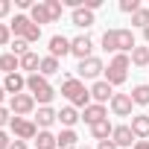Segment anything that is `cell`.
Listing matches in <instances>:
<instances>
[{
    "label": "cell",
    "instance_id": "484cf974",
    "mask_svg": "<svg viewBox=\"0 0 149 149\" xmlns=\"http://www.w3.org/2000/svg\"><path fill=\"white\" fill-rule=\"evenodd\" d=\"M58 67H61V64H58V58H53V56H44V58H41V70H38V73L47 79V76H56V73H58Z\"/></svg>",
    "mask_w": 149,
    "mask_h": 149
},
{
    "label": "cell",
    "instance_id": "d4e9b609",
    "mask_svg": "<svg viewBox=\"0 0 149 149\" xmlns=\"http://www.w3.org/2000/svg\"><path fill=\"white\" fill-rule=\"evenodd\" d=\"M111 132H114V126H111V123H108V117H105V120H100V123H94V126H91V134H94V137H97V140H108V137H111Z\"/></svg>",
    "mask_w": 149,
    "mask_h": 149
},
{
    "label": "cell",
    "instance_id": "e0dca14e",
    "mask_svg": "<svg viewBox=\"0 0 149 149\" xmlns=\"http://www.w3.org/2000/svg\"><path fill=\"white\" fill-rule=\"evenodd\" d=\"M24 88H26V76H21V73H12V76H6V79H3V91H6V94H12V97L24 94Z\"/></svg>",
    "mask_w": 149,
    "mask_h": 149
},
{
    "label": "cell",
    "instance_id": "ffe728a7",
    "mask_svg": "<svg viewBox=\"0 0 149 149\" xmlns=\"http://www.w3.org/2000/svg\"><path fill=\"white\" fill-rule=\"evenodd\" d=\"M82 120V114L76 111V108H73V105H64L61 111H58V123L64 126V129H73V126H76Z\"/></svg>",
    "mask_w": 149,
    "mask_h": 149
},
{
    "label": "cell",
    "instance_id": "7402d4cb",
    "mask_svg": "<svg viewBox=\"0 0 149 149\" xmlns=\"http://www.w3.org/2000/svg\"><path fill=\"white\" fill-rule=\"evenodd\" d=\"M29 18H32V24H53V18H50V9H47V3H35L32 9H29Z\"/></svg>",
    "mask_w": 149,
    "mask_h": 149
},
{
    "label": "cell",
    "instance_id": "8d00e7d4",
    "mask_svg": "<svg viewBox=\"0 0 149 149\" xmlns=\"http://www.w3.org/2000/svg\"><path fill=\"white\" fill-rule=\"evenodd\" d=\"M12 12V3H9V0H0V18H6Z\"/></svg>",
    "mask_w": 149,
    "mask_h": 149
},
{
    "label": "cell",
    "instance_id": "83f0119b",
    "mask_svg": "<svg viewBox=\"0 0 149 149\" xmlns=\"http://www.w3.org/2000/svg\"><path fill=\"white\" fill-rule=\"evenodd\" d=\"M132 102L134 105H149V85H134L132 88Z\"/></svg>",
    "mask_w": 149,
    "mask_h": 149
},
{
    "label": "cell",
    "instance_id": "f1b7e54d",
    "mask_svg": "<svg viewBox=\"0 0 149 149\" xmlns=\"http://www.w3.org/2000/svg\"><path fill=\"white\" fill-rule=\"evenodd\" d=\"M132 26H140V29L149 26V9H146V6H140V9L132 15Z\"/></svg>",
    "mask_w": 149,
    "mask_h": 149
},
{
    "label": "cell",
    "instance_id": "52a82bcc",
    "mask_svg": "<svg viewBox=\"0 0 149 149\" xmlns=\"http://www.w3.org/2000/svg\"><path fill=\"white\" fill-rule=\"evenodd\" d=\"M9 111H12L15 117L32 114V111H35V97H32V94H18V97H12V100H9Z\"/></svg>",
    "mask_w": 149,
    "mask_h": 149
},
{
    "label": "cell",
    "instance_id": "8992f818",
    "mask_svg": "<svg viewBox=\"0 0 149 149\" xmlns=\"http://www.w3.org/2000/svg\"><path fill=\"white\" fill-rule=\"evenodd\" d=\"M9 129H12L15 140H35V134H38V126H35V120L15 117V114H12V123H9Z\"/></svg>",
    "mask_w": 149,
    "mask_h": 149
},
{
    "label": "cell",
    "instance_id": "60d3db41",
    "mask_svg": "<svg viewBox=\"0 0 149 149\" xmlns=\"http://www.w3.org/2000/svg\"><path fill=\"white\" fill-rule=\"evenodd\" d=\"M143 38H146V44H149V26H146V29H143Z\"/></svg>",
    "mask_w": 149,
    "mask_h": 149
},
{
    "label": "cell",
    "instance_id": "4316f807",
    "mask_svg": "<svg viewBox=\"0 0 149 149\" xmlns=\"http://www.w3.org/2000/svg\"><path fill=\"white\" fill-rule=\"evenodd\" d=\"M129 58H132L134 67H149V47H134Z\"/></svg>",
    "mask_w": 149,
    "mask_h": 149
},
{
    "label": "cell",
    "instance_id": "cb8c5ba5",
    "mask_svg": "<svg viewBox=\"0 0 149 149\" xmlns=\"http://www.w3.org/2000/svg\"><path fill=\"white\" fill-rule=\"evenodd\" d=\"M21 70H29V76L32 73H38L41 70V58H38V53H26V56H21Z\"/></svg>",
    "mask_w": 149,
    "mask_h": 149
},
{
    "label": "cell",
    "instance_id": "74e56055",
    "mask_svg": "<svg viewBox=\"0 0 149 149\" xmlns=\"http://www.w3.org/2000/svg\"><path fill=\"white\" fill-rule=\"evenodd\" d=\"M15 3H18V9H32V6H35L32 0H15Z\"/></svg>",
    "mask_w": 149,
    "mask_h": 149
},
{
    "label": "cell",
    "instance_id": "7c38bea8",
    "mask_svg": "<svg viewBox=\"0 0 149 149\" xmlns=\"http://www.w3.org/2000/svg\"><path fill=\"white\" fill-rule=\"evenodd\" d=\"M111 140H114L117 146H134V143H137V137H134L132 126H114V132H111Z\"/></svg>",
    "mask_w": 149,
    "mask_h": 149
},
{
    "label": "cell",
    "instance_id": "f546056e",
    "mask_svg": "<svg viewBox=\"0 0 149 149\" xmlns=\"http://www.w3.org/2000/svg\"><path fill=\"white\" fill-rule=\"evenodd\" d=\"M44 3H47V9H50V18H53V24L61 18V12H64V6L58 3V0H44Z\"/></svg>",
    "mask_w": 149,
    "mask_h": 149
},
{
    "label": "cell",
    "instance_id": "f35d334b",
    "mask_svg": "<svg viewBox=\"0 0 149 149\" xmlns=\"http://www.w3.org/2000/svg\"><path fill=\"white\" fill-rule=\"evenodd\" d=\"M9 149H29V146H26V140H12Z\"/></svg>",
    "mask_w": 149,
    "mask_h": 149
},
{
    "label": "cell",
    "instance_id": "1f68e13d",
    "mask_svg": "<svg viewBox=\"0 0 149 149\" xmlns=\"http://www.w3.org/2000/svg\"><path fill=\"white\" fill-rule=\"evenodd\" d=\"M140 9V0H120V12H126V15H134Z\"/></svg>",
    "mask_w": 149,
    "mask_h": 149
},
{
    "label": "cell",
    "instance_id": "8fae6325",
    "mask_svg": "<svg viewBox=\"0 0 149 149\" xmlns=\"http://www.w3.org/2000/svg\"><path fill=\"white\" fill-rule=\"evenodd\" d=\"M111 97H114V88H111L105 79H97V82L91 85V100H94V102L105 105V102H111Z\"/></svg>",
    "mask_w": 149,
    "mask_h": 149
},
{
    "label": "cell",
    "instance_id": "44dd1931",
    "mask_svg": "<svg viewBox=\"0 0 149 149\" xmlns=\"http://www.w3.org/2000/svg\"><path fill=\"white\" fill-rule=\"evenodd\" d=\"M56 140H58V149H79V146H76L79 137H76L73 129H61V132L56 134Z\"/></svg>",
    "mask_w": 149,
    "mask_h": 149
},
{
    "label": "cell",
    "instance_id": "3957f363",
    "mask_svg": "<svg viewBox=\"0 0 149 149\" xmlns=\"http://www.w3.org/2000/svg\"><path fill=\"white\" fill-rule=\"evenodd\" d=\"M129 67H132L129 53H117V56L108 61V67H105V82H108L111 88L123 85V82H126V76H129Z\"/></svg>",
    "mask_w": 149,
    "mask_h": 149
},
{
    "label": "cell",
    "instance_id": "5b68a950",
    "mask_svg": "<svg viewBox=\"0 0 149 149\" xmlns=\"http://www.w3.org/2000/svg\"><path fill=\"white\" fill-rule=\"evenodd\" d=\"M26 91L35 97V102H41V105H50L53 102V97H56V88L41 76V73H32V76H26Z\"/></svg>",
    "mask_w": 149,
    "mask_h": 149
},
{
    "label": "cell",
    "instance_id": "836d02e7",
    "mask_svg": "<svg viewBox=\"0 0 149 149\" xmlns=\"http://www.w3.org/2000/svg\"><path fill=\"white\" fill-rule=\"evenodd\" d=\"M6 123H12V111H9V108H3V105H0V129H3Z\"/></svg>",
    "mask_w": 149,
    "mask_h": 149
},
{
    "label": "cell",
    "instance_id": "7bdbcfd3",
    "mask_svg": "<svg viewBox=\"0 0 149 149\" xmlns=\"http://www.w3.org/2000/svg\"><path fill=\"white\" fill-rule=\"evenodd\" d=\"M79 149H91V146H79Z\"/></svg>",
    "mask_w": 149,
    "mask_h": 149
},
{
    "label": "cell",
    "instance_id": "6da1fadb",
    "mask_svg": "<svg viewBox=\"0 0 149 149\" xmlns=\"http://www.w3.org/2000/svg\"><path fill=\"white\" fill-rule=\"evenodd\" d=\"M137 47V41H134V32L132 29H105L102 32V50L105 53H129L132 56V50Z\"/></svg>",
    "mask_w": 149,
    "mask_h": 149
},
{
    "label": "cell",
    "instance_id": "e575fe53",
    "mask_svg": "<svg viewBox=\"0 0 149 149\" xmlns=\"http://www.w3.org/2000/svg\"><path fill=\"white\" fill-rule=\"evenodd\" d=\"M9 146H12V137H9L3 129H0V149H9Z\"/></svg>",
    "mask_w": 149,
    "mask_h": 149
},
{
    "label": "cell",
    "instance_id": "4dcf8cb0",
    "mask_svg": "<svg viewBox=\"0 0 149 149\" xmlns=\"http://www.w3.org/2000/svg\"><path fill=\"white\" fill-rule=\"evenodd\" d=\"M12 53H15L18 58H21V56H26V53H29V41H24V38H15V41H12Z\"/></svg>",
    "mask_w": 149,
    "mask_h": 149
},
{
    "label": "cell",
    "instance_id": "2e32d148",
    "mask_svg": "<svg viewBox=\"0 0 149 149\" xmlns=\"http://www.w3.org/2000/svg\"><path fill=\"white\" fill-rule=\"evenodd\" d=\"M70 21H73V26H79V29H88V26H94L97 21H94V12L91 9H73L70 12Z\"/></svg>",
    "mask_w": 149,
    "mask_h": 149
},
{
    "label": "cell",
    "instance_id": "277c9868",
    "mask_svg": "<svg viewBox=\"0 0 149 149\" xmlns=\"http://www.w3.org/2000/svg\"><path fill=\"white\" fill-rule=\"evenodd\" d=\"M9 29L15 32V38H24V41H29V44H35V41L41 38V26L32 24L29 15H15V18L9 21Z\"/></svg>",
    "mask_w": 149,
    "mask_h": 149
},
{
    "label": "cell",
    "instance_id": "4fadbf2b",
    "mask_svg": "<svg viewBox=\"0 0 149 149\" xmlns=\"http://www.w3.org/2000/svg\"><path fill=\"white\" fill-rule=\"evenodd\" d=\"M50 56H53V58H64V56H70V38H64V35H53V38H50Z\"/></svg>",
    "mask_w": 149,
    "mask_h": 149
},
{
    "label": "cell",
    "instance_id": "9a60e30c",
    "mask_svg": "<svg viewBox=\"0 0 149 149\" xmlns=\"http://www.w3.org/2000/svg\"><path fill=\"white\" fill-rule=\"evenodd\" d=\"M129 126H132L137 140H149V114H134Z\"/></svg>",
    "mask_w": 149,
    "mask_h": 149
},
{
    "label": "cell",
    "instance_id": "7a4b0ae2",
    "mask_svg": "<svg viewBox=\"0 0 149 149\" xmlns=\"http://www.w3.org/2000/svg\"><path fill=\"white\" fill-rule=\"evenodd\" d=\"M61 94L67 97V102L73 108H88L91 105V88H85V82L79 76H67L61 82Z\"/></svg>",
    "mask_w": 149,
    "mask_h": 149
},
{
    "label": "cell",
    "instance_id": "603a6c76",
    "mask_svg": "<svg viewBox=\"0 0 149 149\" xmlns=\"http://www.w3.org/2000/svg\"><path fill=\"white\" fill-rule=\"evenodd\" d=\"M35 149H58L56 134H50V129H41V132L35 134Z\"/></svg>",
    "mask_w": 149,
    "mask_h": 149
},
{
    "label": "cell",
    "instance_id": "b9f144b4",
    "mask_svg": "<svg viewBox=\"0 0 149 149\" xmlns=\"http://www.w3.org/2000/svg\"><path fill=\"white\" fill-rule=\"evenodd\" d=\"M3 97H6V91H3V85H0V102H3Z\"/></svg>",
    "mask_w": 149,
    "mask_h": 149
},
{
    "label": "cell",
    "instance_id": "ab89813d",
    "mask_svg": "<svg viewBox=\"0 0 149 149\" xmlns=\"http://www.w3.org/2000/svg\"><path fill=\"white\" fill-rule=\"evenodd\" d=\"M132 149H149V140H137V143H134Z\"/></svg>",
    "mask_w": 149,
    "mask_h": 149
},
{
    "label": "cell",
    "instance_id": "d6a6232c",
    "mask_svg": "<svg viewBox=\"0 0 149 149\" xmlns=\"http://www.w3.org/2000/svg\"><path fill=\"white\" fill-rule=\"evenodd\" d=\"M9 38H12V29H9V24H0V47H3V44H9Z\"/></svg>",
    "mask_w": 149,
    "mask_h": 149
},
{
    "label": "cell",
    "instance_id": "ba28073f",
    "mask_svg": "<svg viewBox=\"0 0 149 149\" xmlns=\"http://www.w3.org/2000/svg\"><path fill=\"white\" fill-rule=\"evenodd\" d=\"M76 73H79V79H97L100 73H105V64H102V58H97V56H91V58H85V61H79V67H76Z\"/></svg>",
    "mask_w": 149,
    "mask_h": 149
},
{
    "label": "cell",
    "instance_id": "30bf717a",
    "mask_svg": "<svg viewBox=\"0 0 149 149\" xmlns=\"http://www.w3.org/2000/svg\"><path fill=\"white\" fill-rule=\"evenodd\" d=\"M111 111H114V117H132V94H114L111 97Z\"/></svg>",
    "mask_w": 149,
    "mask_h": 149
},
{
    "label": "cell",
    "instance_id": "5bb4252c",
    "mask_svg": "<svg viewBox=\"0 0 149 149\" xmlns=\"http://www.w3.org/2000/svg\"><path fill=\"white\" fill-rule=\"evenodd\" d=\"M56 120H58V111H53L50 105H41V108L35 111V126H38V132H41V129H50Z\"/></svg>",
    "mask_w": 149,
    "mask_h": 149
},
{
    "label": "cell",
    "instance_id": "d590c367",
    "mask_svg": "<svg viewBox=\"0 0 149 149\" xmlns=\"http://www.w3.org/2000/svg\"><path fill=\"white\" fill-rule=\"evenodd\" d=\"M97 149H120V146H117V143L108 137V140H100V143H97Z\"/></svg>",
    "mask_w": 149,
    "mask_h": 149
},
{
    "label": "cell",
    "instance_id": "d6986e66",
    "mask_svg": "<svg viewBox=\"0 0 149 149\" xmlns=\"http://www.w3.org/2000/svg\"><path fill=\"white\" fill-rule=\"evenodd\" d=\"M21 70V58L15 53H3L0 56V73H6V76H12V73Z\"/></svg>",
    "mask_w": 149,
    "mask_h": 149
},
{
    "label": "cell",
    "instance_id": "ac0fdd59",
    "mask_svg": "<svg viewBox=\"0 0 149 149\" xmlns=\"http://www.w3.org/2000/svg\"><path fill=\"white\" fill-rule=\"evenodd\" d=\"M82 120H85L88 126H94V123L105 120V105H100V102H91L88 108H82Z\"/></svg>",
    "mask_w": 149,
    "mask_h": 149
},
{
    "label": "cell",
    "instance_id": "9c48e42d",
    "mask_svg": "<svg viewBox=\"0 0 149 149\" xmlns=\"http://www.w3.org/2000/svg\"><path fill=\"white\" fill-rule=\"evenodd\" d=\"M91 50H94V41H91L88 32H85V35H76V38H70V56H76L79 61L91 58Z\"/></svg>",
    "mask_w": 149,
    "mask_h": 149
}]
</instances>
